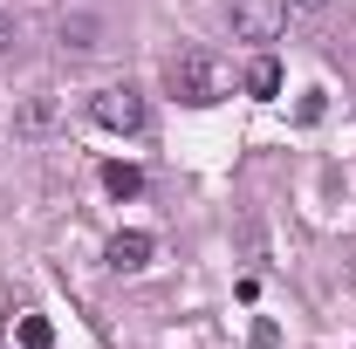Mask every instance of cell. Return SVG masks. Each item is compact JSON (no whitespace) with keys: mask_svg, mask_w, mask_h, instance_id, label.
<instances>
[{"mask_svg":"<svg viewBox=\"0 0 356 349\" xmlns=\"http://www.w3.org/2000/svg\"><path fill=\"white\" fill-rule=\"evenodd\" d=\"M165 83H172L178 103L206 110V103H220V96H226V69L206 55V48H178L172 62H165Z\"/></svg>","mask_w":356,"mask_h":349,"instance_id":"cell-1","label":"cell"},{"mask_svg":"<svg viewBox=\"0 0 356 349\" xmlns=\"http://www.w3.org/2000/svg\"><path fill=\"white\" fill-rule=\"evenodd\" d=\"M89 124H96V131H117V137H137L144 131V96H137L131 83H103L89 96Z\"/></svg>","mask_w":356,"mask_h":349,"instance_id":"cell-2","label":"cell"},{"mask_svg":"<svg viewBox=\"0 0 356 349\" xmlns=\"http://www.w3.org/2000/svg\"><path fill=\"white\" fill-rule=\"evenodd\" d=\"M281 28H288V0H233V35L240 42H281Z\"/></svg>","mask_w":356,"mask_h":349,"instance_id":"cell-3","label":"cell"},{"mask_svg":"<svg viewBox=\"0 0 356 349\" xmlns=\"http://www.w3.org/2000/svg\"><path fill=\"white\" fill-rule=\"evenodd\" d=\"M151 254H158V240H151V233H117V240H110V267H117V274L151 267Z\"/></svg>","mask_w":356,"mask_h":349,"instance_id":"cell-4","label":"cell"},{"mask_svg":"<svg viewBox=\"0 0 356 349\" xmlns=\"http://www.w3.org/2000/svg\"><path fill=\"white\" fill-rule=\"evenodd\" d=\"M96 35H103V21H96V14H83V7H76V14H62V42H69V48H96Z\"/></svg>","mask_w":356,"mask_h":349,"instance_id":"cell-5","label":"cell"},{"mask_svg":"<svg viewBox=\"0 0 356 349\" xmlns=\"http://www.w3.org/2000/svg\"><path fill=\"white\" fill-rule=\"evenodd\" d=\"M247 89H254V96H281V62H274V55H254V69H247Z\"/></svg>","mask_w":356,"mask_h":349,"instance_id":"cell-6","label":"cell"},{"mask_svg":"<svg viewBox=\"0 0 356 349\" xmlns=\"http://www.w3.org/2000/svg\"><path fill=\"white\" fill-rule=\"evenodd\" d=\"M103 185H110L117 199H137V192H144V172H137V165H103Z\"/></svg>","mask_w":356,"mask_h":349,"instance_id":"cell-7","label":"cell"},{"mask_svg":"<svg viewBox=\"0 0 356 349\" xmlns=\"http://www.w3.org/2000/svg\"><path fill=\"white\" fill-rule=\"evenodd\" d=\"M48 117H55V103H48V96H28V110H21V131H48Z\"/></svg>","mask_w":356,"mask_h":349,"instance_id":"cell-8","label":"cell"},{"mask_svg":"<svg viewBox=\"0 0 356 349\" xmlns=\"http://www.w3.org/2000/svg\"><path fill=\"white\" fill-rule=\"evenodd\" d=\"M21 343H28V349H48L55 336H48V322H42V315H28V322H21Z\"/></svg>","mask_w":356,"mask_h":349,"instance_id":"cell-9","label":"cell"},{"mask_svg":"<svg viewBox=\"0 0 356 349\" xmlns=\"http://www.w3.org/2000/svg\"><path fill=\"white\" fill-rule=\"evenodd\" d=\"M7 42H14V28H7V14H0V48H7Z\"/></svg>","mask_w":356,"mask_h":349,"instance_id":"cell-10","label":"cell"},{"mask_svg":"<svg viewBox=\"0 0 356 349\" xmlns=\"http://www.w3.org/2000/svg\"><path fill=\"white\" fill-rule=\"evenodd\" d=\"M288 7H309V14H315V7H329V0H288Z\"/></svg>","mask_w":356,"mask_h":349,"instance_id":"cell-11","label":"cell"}]
</instances>
